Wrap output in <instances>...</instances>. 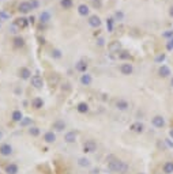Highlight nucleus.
<instances>
[{"label": "nucleus", "instance_id": "1", "mask_svg": "<svg viewBox=\"0 0 173 174\" xmlns=\"http://www.w3.org/2000/svg\"><path fill=\"white\" fill-rule=\"evenodd\" d=\"M108 169L111 170V172H113V173L124 174L127 172V169H128V166H127L126 162L120 161V159H111L109 163H108Z\"/></svg>", "mask_w": 173, "mask_h": 174}, {"label": "nucleus", "instance_id": "2", "mask_svg": "<svg viewBox=\"0 0 173 174\" xmlns=\"http://www.w3.org/2000/svg\"><path fill=\"white\" fill-rule=\"evenodd\" d=\"M97 150V143L94 140H86V143L83 144V151L86 154H90V153H94Z\"/></svg>", "mask_w": 173, "mask_h": 174}, {"label": "nucleus", "instance_id": "3", "mask_svg": "<svg viewBox=\"0 0 173 174\" xmlns=\"http://www.w3.org/2000/svg\"><path fill=\"white\" fill-rule=\"evenodd\" d=\"M12 154V147L10 146V144H2L0 146V155H3V157H10V155Z\"/></svg>", "mask_w": 173, "mask_h": 174}, {"label": "nucleus", "instance_id": "4", "mask_svg": "<svg viewBox=\"0 0 173 174\" xmlns=\"http://www.w3.org/2000/svg\"><path fill=\"white\" fill-rule=\"evenodd\" d=\"M151 124L156 128H162L164 125H165V118L162 116H154L151 118Z\"/></svg>", "mask_w": 173, "mask_h": 174}, {"label": "nucleus", "instance_id": "5", "mask_svg": "<svg viewBox=\"0 0 173 174\" xmlns=\"http://www.w3.org/2000/svg\"><path fill=\"white\" fill-rule=\"evenodd\" d=\"M32 86H34L36 88H42L44 86V80H42V78H41L40 75H34V76H32Z\"/></svg>", "mask_w": 173, "mask_h": 174}, {"label": "nucleus", "instance_id": "6", "mask_svg": "<svg viewBox=\"0 0 173 174\" xmlns=\"http://www.w3.org/2000/svg\"><path fill=\"white\" fill-rule=\"evenodd\" d=\"M130 129H131L132 132H135V133H142V132L145 131V125L142 124V123H139V121H136V123L131 124Z\"/></svg>", "mask_w": 173, "mask_h": 174}, {"label": "nucleus", "instance_id": "7", "mask_svg": "<svg viewBox=\"0 0 173 174\" xmlns=\"http://www.w3.org/2000/svg\"><path fill=\"white\" fill-rule=\"evenodd\" d=\"M132 71H134V67H132V64H121V67H120V72L123 73V75H131L132 73Z\"/></svg>", "mask_w": 173, "mask_h": 174}, {"label": "nucleus", "instance_id": "8", "mask_svg": "<svg viewBox=\"0 0 173 174\" xmlns=\"http://www.w3.org/2000/svg\"><path fill=\"white\" fill-rule=\"evenodd\" d=\"M77 132L75 131H70V132H67L66 135H64V140L67 143H75L77 142Z\"/></svg>", "mask_w": 173, "mask_h": 174}, {"label": "nucleus", "instance_id": "9", "mask_svg": "<svg viewBox=\"0 0 173 174\" xmlns=\"http://www.w3.org/2000/svg\"><path fill=\"white\" fill-rule=\"evenodd\" d=\"M33 10V6H32V3H27V2H23V3H21L19 4V11L22 14H27L30 12V11Z\"/></svg>", "mask_w": 173, "mask_h": 174}, {"label": "nucleus", "instance_id": "10", "mask_svg": "<svg viewBox=\"0 0 173 174\" xmlns=\"http://www.w3.org/2000/svg\"><path fill=\"white\" fill-rule=\"evenodd\" d=\"M89 25L91 26V27H100V26H101V19H100V16L91 15V16L89 18Z\"/></svg>", "mask_w": 173, "mask_h": 174}, {"label": "nucleus", "instance_id": "11", "mask_svg": "<svg viewBox=\"0 0 173 174\" xmlns=\"http://www.w3.org/2000/svg\"><path fill=\"white\" fill-rule=\"evenodd\" d=\"M44 142L45 143H48V144H51V143H55L56 142V135L52 131H49V132H47L44 135Z\"/></svg>", "mask_w": 173, "mask_h": 174}, {"label": "nucleus", "instance_id": "12", "mask_svg": "<svg viewBox=\"0 0 173 174\" xmlns=\"http://www.w3.org/2000/svg\"><path fill=\"white\" fill-rule=\"evenodd\" d=\"M18 166L15 165V163H8L6 166V169H4V172L6 174H18Z\"/></svg>", "mask_w": 173, "mask_h": 174}, {"label": "nucleus", "instance_id": "13", "mask_svg": "<svg viewBox=\"0 0 173 174\" xmlns=\"http://www.w3.org/2000/svg\"><path fill=\"white\" fill-rule=\"evenodd\" d=\"M116 108L119 110H127L130 108V103L126 101V99H119L117 102H116Z\"/></svg>", "mask_w": 173, "mask_h": 174}, {"label": "nucleus", "instance_id": "14", "mask_svg": "<svg viewBox=\"0 0 173 174\" xmlns=\"http://www.w3.org/2000/svg\"><path fill=\"white\" fill-rule=\"evenodd\" d=\"M53 129H55V131H57V132L64 131V129H66V123L63 120L55 121V123H53Z\"/></svg>", "mask_w": 173, "mask_h": 174}, {"label": "nucleus", "instance_id": "15", "mask_svg": "<svg viewBox=\"0 0 173 174\" xmlns=\"http://www.w3.org/2000/svg\"><path fill=\"white\" fill-rule=\"evenodd\" d=\"M93 82V78L91 75H89V73H85V75L81 76V83L83 84V86H90Z\"/></svg>", "mask_w": 173, "mask_h": 174}, {"label": "nucleus", "instance_id": "16", "mask_svg": "<svg viewBox=\"0 0 173 174\" xmlns=\"http://www.w3.org/2000/svg\"><path fill=\"white\" fill-rule=\"evenodd\" d=\"M75 69L77 71H79V72H85L86 73V69H87V63L86 61H78L77 64H75Z\"/></svg>", "mask_w": 173, "mask_h": 174}, {"label": "nucleus", "instance_id": "17", "mask_svg": "<svg viewBox=\"0 0 173 174\" xmlns=\"http://www.w3.org/2000/svg\"><path fill=\"white\" fill-rule=\"evenodd\" d=\"M14 25L18 26V27H21V29H25L26 26L29 25V22H27V19H26V18H18V19H15Z\"/></svg>", "mask_w": 173, "mask_h": 174}, {"label": "nucleus", "instance_id": "18", "mask_svg": "<svg viewBox=\"0 0 173 174\" xmlns=\"http://www.w3.org/2000/svg\"><path fill=\"white\" fill-rule=\"evenodd\" d=\"M108 49L111 52H119L120 49H121V44H120L119 41H112L108 45Z\"/></svg>", "mask_w": 173, "mask_h": 174}, {"label": "nucleus", "instance_id": "19", "mask_svg": "<svg viewBox=\"0 0 173 174\" xmlns=\"http://www.w3.org/2000/svg\"><path fill=\"white\" fill-rule=\"evenodd\" d=\"M158 73H160V76H162V78H168L171 75V69H169V67H166V65H161L158 69Z\"/></svg>", "mask_w": 173, "mask_h": 174}, {"label": "nucleus", "instance_id": "20", "mask_svg": "<svg viewBox=\"0 0 173 174\" xmlns=\"http://www.w3.org/2000/svg\"><path fill=\"white\" fill-rule=\"evenodd\" d=\"M11 117H12V121H15V123H21L22 118H23V114H22L21 110H14Z\"/></svg>", "mask_w": 173, "mask_h": 174}, {"label": "nucleus", "instance_id": "21", "mask_svg": "<svg viewBox=\"0 0 173 174\" xmlns=\"http://www.w3.org/2000/svg\"><path fill=\"white\" fill-rule=\"evenodd\" d=\"M164 173L165 174H173V162H165V165H164Z\"/></svg>", "mask_w": 173, "mask_h": 174}, {"label": "nucleus", "instance_id": "22", "mask_svg": "<svg viewBox=\"0 0 173 174\" xmlns=\"http://www.w3.org/2000/svg\"><path fill=\"white\" fill-rule=\"evenodd\" d=\"M77 109H78L79 113H87L89 112V105L86 102H81V103H78Z\"/></svg>", "mask_w": 173, "mask_h": 174}, {"label": "nucleus", "instance_id": "23", "mask_svg": "<svg viewBox=\"0 0 173 174\" xmlns=\"http://www.w3.org/2000/svg\"><path fill=\"white\" fill-rule=\"evenodd\" d=\"M89 7L86 4H81L79 7H78V12H79V15H89Z\"/></svg>", "mask_w": 173, "mask_h": 174}, {"label": "nucleus", "instance_id": "24", "mask_svg": "<svg viewBox=\"0 0 173 174\" xmlns=\"http://www.w3.org/2000/svg\"><path fill=\"white\" fill-rule=\"evenodd\" d=\"M32 103H33V108H36V109H41V108L44 106V101H42L41 98H38V97L33 99Z\"/></svg>", "mask_w": 173, "mask_h": 174}, {"label": "nucleus", "instance_id": "25", "mask_svg": "<svg viewBox=\"0 0 173 174\" xmlns=\"http://www.w3.org/2000/svg\"><path fill=\"white\" fill-rule=\"evenodd\" d=\"M30 75H32V72H30L29 68H22L19 71V76L22 78V79H29Z\"/></svg>", "mask_w": 173, "mask_h": 174}, {"label": "nucleus", "instance_id": "26", "mask_svg": "<svg viewBox=\"0 0 173 174\" xmlns=\"http://www.w3.org/2000/svg\"><path fill=\"white\" fill-rule=\"evenodd\" d=\"M78 166H81V167H89L90 166V161L87 158H79L78 159Z\"/></svg>", "mask_w": 173, "mask_h": 174}, {"label": "nucleus", "instance_id": "27", "mask_svg": "<svg viewBox=\"0 0 173 174\" xmlns=\"http://www.w3.org/2000/svg\"><path fill=\"white\" fill-rule=\"evenodd\" d=\"M29 135H32V136H38L40 135V128H37V127H30L29 128Z\"/></svg>", "mask_w": 173, "mask_h": 174}, {"label": "nucleus", "instance_id": "28", "mask_svg": "<svg viewBox=\"0 0 173 174\" xmlns=\"http://www.w3.org/2000/svg\"><path fill=\"white\" fill-rule=\"evenodd\" d=\"M49 18H51V14L48 12V11H44V12L40 15V19H41V22H44V23L49 21Z\"/></svg>", "mask_w": 173, "mask_h": 174}, {"label": "nucleus", "instance_id": "29", "mask_svg": "<svg viewBox=\"0 0 173 174\" xmlns=\"http://www.w3.org/2000/svg\"><path fill=\"white\" fill-rule=\"evenodd\" d=\"M60 4L64 8H71L72 7V0H60Z\"/></svg>", "mask_w": 173, "mask_h": 174}, {"label": "nucleus", "instance_id": "30", "mask_svg": "<svg viewBox=\"0 0 173 174\" xmlns=\"http://www.w3.org/2000/svg\"><path fill=\"white\" fill-rule=\"evenodd\" d=\"M23 44H25V40H23V38H21V37H17V38L14 40V45L17 46V48L23 46Z\"/></svg>", "mask_w": 173, "mask_h": 174}, {"label": "nucleus", "instance_id": "31", "mask_svg": "<svg viewBox=\"0 0 173 174\" xmlns=\"http://www.w3.org/2000/svg\"><path fill=\"white\" fill-rule=\"evenodd\" d=\"M30 123H32V118L23 117V118H22V121H21V125H22V127H27V125H30Z\"/></svg>", "mask_w": 173, "mask_h": 174}, {"label": "nucleus", "instance_id": "32", "mask_svg": "<svg viewBox=\"0 0 173 174\" xmlns=\"http://www.w3.org/2000/svg\"><path fill=\"white\" fill-rule=\"evenodd\" d=\"M52 57L53 59H60L62 57V52H60L59 49H53L52 50Z\"/></svg>", "mask_w": 173, "mask_h": 174}, {"label": "nucleus", "instance_id": "33", "mask_svg": "<svg viewBox=\"0 0 173 174\" xmlns=\"http://www.w3.org/2000/svg\"><path fill=\"white\" fill-rule=\"evenodd\" d=\"M106 26H108V30L109 31L113 30V19H112V18H109V19L106 21Z\"/></svg>", "mask_w": 173, "mask_h": 174}, {"label": "nucleus", "instance_id": "34", "mask_svg": "<svg viewBox=\"0 0 173 174\" xmlns=\"http://www.w3.org/2000/svg\"><path fill=\"white\" fill-rule=\"evenodd\" d=\"M101 6H102L101 0H93V7H96V8H100Z\"/></svg>", "mask_w": 173, "mask_h": 174}, {"label": "nucleus", "instance_id": "35", "mask_svg": "<svg viewBox=\"0 0 173 174\" xmlns=\"http://www.w3.org/2000/svg\"><path fill=\"white\" fill-rule=\"evenodd\" d=\"M120 57H121V59H130V57H131V54L128 53V52H121Z\"/></svg>", "mask_w": 173, "mask_h": 174}, {"label": "nucleus", "instance_id": "36", "mask_svg": "<svg viewBox=\"0 0 173 174\" xmlns=\"http://www.w3.org/2000/svg\"><path fill=\"white\" fill-rule=\"evenodd\" d=\"M164 60H165V54H158V56L156 57V61H158V63L160 61H164Z\"/></svg>", "mask_w": 173, "mask_h": 174}, {"label": "nucleus", "instance_id": "37", "mask_svg": "<svg viewBox=\"0 0 173 174\" xmlns=\"http://www.w3.org/2000/svg\"><path fill=\"white\" fill-rule=\"evenodd\" d=\"M97 42H98V45H100V46H104V44H105V41H104L102 37H100V38L97 40Z\"/></svg>", "mask_w": 173, "mask_h": 174}, {"label": "nucleus", "instance_id": "38", "mask_svg": "<svg viewBox=\"0 0 173 174\" xmlns=\"http://www.w3.org/2000/svg\"><path fill=\"white\" fill-rule=\"evenodd\" d=\"M166 48H168L169 50H172V49H173V38L171 40V41H169V44H168V45H166Z\"/></svg>", "mask_w": 173, "mask_h": 174}, {"label": "nucleus", "instance_id": "39", "mask_svg": "<svg viewBox=\"0 0 173 174\" xmlns=\"http://www.w3.org/2000/svg\"><path fill=\"white\" fill-rule=\"evenodd\" d=\"M169 138H171V139H173V128L171 129V131H169Z\"/></svg>", "mask_w": 173, "mask_h": 174}, {"label": "nucleus", "instance_id": "40", "mask_svg": "<svg viewBox=\"0 0 173 174\" xmlns=\"http://www.w3.org/2000/svg\"><path fill=\"white\" fill-rule=\"evenodd\" d=\"M171 15H173V8H171Z\"/></svg>", "mask_w": 173, "mask_h": 174}, {"label": "nucleus", "instance_id": "41", "mask_svg": "<svg viewBox=\"0 0 173 174\" xmlns=\"http://www.w3.org/2000/svg\"><path fill=\"white\" fill-rule=\"evenodd\" d=\"M2 136H3V133H2V131H0V139H2Z\"/></svg>", "mask_w": 173, "mask_h": 174}, {"label": "nucleus", "instance_id": "42", "mask_svg": "<svg viewBox=\"0 0 173 174\" xmlns=\"http://www.w3.org/2000/svg\"><path fill=\"white\" fill-rule=\"evenodd\" d=\"M171 84H172V87H173V79H172V82H171Z\"/></svg>", "mask_w": 173, "mask_h": 174}, {"label": "nucleus", "instance_id": "43", "mask_svg": "<svg viewBox=\"0 0 173 174\" xmlns=\"http://www.w3.org/2000/svg\"><path fill=\"white\" fill-rule=\"evenodd\" d=\"M139 174H145V173H139Z\"/></svg>", "mask_w": 173, "mask_h": 174}]
</instances>
